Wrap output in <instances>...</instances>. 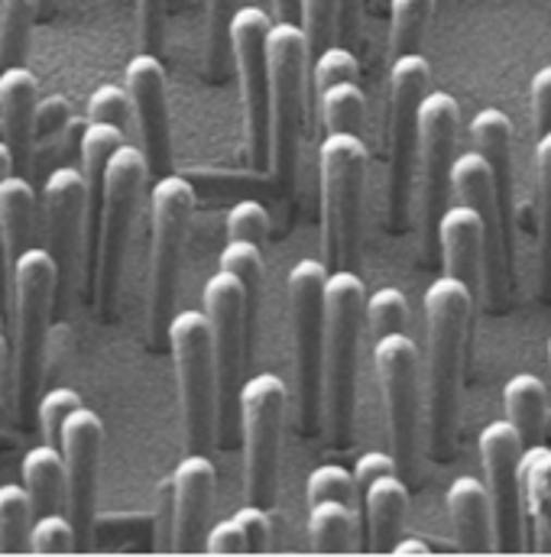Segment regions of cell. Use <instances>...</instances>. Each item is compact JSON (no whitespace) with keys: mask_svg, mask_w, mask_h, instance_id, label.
Returning a JSON list of instances; mask_svg holds the SVG:
<instances>
[{"mask_svg":"<svg viewBox=\"0 0 551 557\" xmlns=\"http://www.w3.org/2000/svg\"><path fill=\"white\" fill-rule=\"evenodd\" d=\"M134 117V101L131 91L121 85H98L88 98V121H105V124H118L127 127Z\"/></svg>","mask_w":551,"mask_h":557,"instance_id":"obj_44","label":"cell"},{"mask_svg":"<svg viewBox=\"0 0 551 557\" xmlns=\"http://www.w3.org/2000/svg\"><path fill=\"white\" fill-rule=\"evenodd\" d=\"M477 295L454 276L434 278L425 292L428 350H425V431L434 460L454 457L461 373L474 334Z\"/></svg>","mask_w":551,"mask_h":557,"instance_id":"obj_1","label":"cell"},{"mask_svg":"<svg viewBox=\"0 0 551 557\" xmlns=\"http://www.w3.org/2000/svg\"><path fill=\"white\" fill-rule=\"evenodd\" d=\"M438 253L444 273L461 278L477 301L487 298V224L474 205H451L438 224Z\"/></svg>","mask_w":551,"mask_h":557,"instance_id":"obj_22","label":"cell"},{"mask_svg":"<svg viewBox=\"0 0 551 557\" xmlns=\"http://www.w3.org/2000/svg\"><path fill=\"white\" fill-rule=\"evenodd\" d=\"M39 104V78L26 65L0 69V131L13 152V169L20 175L33 165V124Z\"/></svg>","mask_w":551,"mask_h":557,"instance_id":"obj_23","label":"cell"},{"mask_svg":"<svg viewBox=\"0 0 551 557\" xmlns=\"http://www.w3.org/2000/svg\"><path fill=\"white\" fill-rule=\"evenodd\" d=\"M172 529H175V490L172 476H166L156 490V545L172 552Z\"/></svg>","mask_w":551,"mask_h":557,"instance_id":"obj_50","label":"cell"},{"mask_svg":"<svg viewBox=\"0 0 551 557\" xmlns=\"http://www.w3.org/2000/svg\"><path fill=\"white\" fill-rule=\"evenodd\" d=\"M13 169V152L10 146L0 139V178H7ZM7 282H10V257H7V244H3V231H0V301L7 298Z\"/></svg>","mask_w":551,"mask_h":557,"instance_id":"obj_53","label":"cell"},{"mask_svg":"<svg viewBox=\"0 0 551 557\" xmlns=\"http://www.w3.org/2000/svg\"><path fill=\"white\" fill-rule=\"evenodd\" d=\"M69 121H72V108H69V101L62 95L39 98V104H36V124H33V143L46 146V143L59 139L65 134Z\"/></svg>","mask_w":551,"mask_h":557,"instance_id":"obj_45","label":"cell"},{"mask_svg":"<svg viewBox=\"0 0 551 557\" xmlns=\"http://www.w3.org/2000/svg\"><path fill=\"white\" fill-rule=\"evenodd\" d=\"M149 162L146 152L124 143L108 169H105V185H101V211H98V231H95V244L88 250L91 257V273L88 285L95 295L98 311L108 318L118 305V292H121V278H124V263H127V247H131V234H134V221H137V208L146 191V178H149Z\"/></svg>","mask_w":551,"mask_h":557,"instance_id":"obj_4","label":"cell"},{"mask_svg":"<svg viewBox=\"0 0 551 557\" xmlns=\"http://www.w3.org/2000/svg\"><path fill=\"white\" fill-rule=\"evenodd\" d=\"M431 16L434 0H390V62L409 52H421Z\"/></svg>","mask_w":551,"mask_h":557,"instance_id":"obj_32","label":"cell"},{"mask_svg":"<svg viewBox=\"0 0 551 557\" xmlns=\"http://www.w3.org/2000/svg\"><path fill=\"white\" fill-rule=\"evenodd\" d=\"M270 29L273 20L260 7H237L231 20V55L244 104V149L250 169H270Z\"/></svg>","mask_w":551,"mask_h":557,"instance_id":"obj_13","label":"cell"},{"mask_svg":"<svg viewBox=\"0 0 551 557\" xmlns=\"http://www.w3.org/2000/svg\"><path fill=\"white\" fill-rule=\"evenodd\" d=\"M78 406H85V403H82V396H78L75 389H69V386L49 389L46 396H39V406H36V424H39L42 441L59 444L65 418L72 416Z\"/></svg>","mask_w":551,"mask_h":557,"instance_id":"obj_42","label":"cell"},{"mask_svg":"<svg viewBox=\"0 0 551 557\" xmlns=\"http://www.w3.org/2000/svg\"><path fill=\"white\" fill-rule=\"evenodd\" d=\"M367 321V288L354 270H331L325 285V367H321V431L334 447L354 437L357 360Z\"/></svg>","mask_w":551,"mask_h":557,"instance_id":"obj_3","label":"cell"},{"mask_svg":"<svg viewBox=\"0 0 551 557\" xmlns=\"http://www.w3.org/2000/svg\"><path fill=\"white\" fill-rule=\"evenodd\" d=\"M59 288V263L46 247H29L10 260L7 311H10V376L16 424L26 428L39 406V383L46 363L49 318Z\"/></svg>","mask_w":551,"mask_h":557,"instance_id":"obj_2","label":"cell"},{"mask_svg":"<svg viewBox=\"0 0 551 557\" xmlns=\"http://www.w3.org/2000/svg\"><path fill=\"white\" fill-rule=\"evenodd\" d=\"M42 224L46 250L59 263V282L82 273V253L88 247V182L82 169L59 165L42 182Z\"/></svg>","mask_w":551,"mask_h":557,"instance_id":"obj_17","label":"cell"},{"mask_svg":"<svg viewBox=\"0 0 551 557\" xmlns=\"http://www.w3.org/2000/svg\"><path fill=\"white\" fill-rule=\"evenodd\" d=\"M360 529H364V548L377 555H393V545L403 535L406 512H409V490L403 473H390L374 480L360 493Z\"/></svg>","mask_w":551,"mask_h":557,"instance_id":"obj_24","label":"cell"},{"mask_svg":"<svg viewBox=\"0 0 551 557\" xmlns=\"http://www.w3.org/2000/svg\"><path fill=\"white\" fill-rule=\"evenodd\" d=\"M205 314L211 321L215 367H218V444L234 447L241 431V389H244V350H247V292L241 278L218 270L201 292Z\"/></svg>","mask_w":551,"mask_h":557,"instance_id":"obj_10","label":"cell"},{"mask_svg":"<svg viewBox=\"0 0 551 557\" xmlns=\"http://www.w3.org/2000/svg\"><path fill=\"white\" fill-rule=\"evenodd\" d=\"M523 454H526V441L510 418H497L480 431V460L487 476L483 483L493 499L497 552L523 548V529H526Z\"/></svg>","mask_w":551,"mask_h":557,"instance_id":"obj_16","label":"cell"},{"mask_svg":"<svg viewBox=\"0 0 551 557\" xmlns=\"http://www.w3.org/2000/svg\"><path fill=\"white\" fill-rule=\"evenodd\" d=\"M221 270H228L231 276L241 278V285L247 292V314H250V324H254L257 311H260V298H264V273H267L260 244L228 240V247L221 250Z\"/></svg>","mask_w":551,"mask_h":557,"instance_id":"obj_34","label":"cell"},{"mask_svg":"<svg viewBox=\"0 0 551 557\" xmlns=\"http://www.w3.org/2000/svg\"><path fill=\"white\" fill-rule=\"evenodd\" d=\"M367 143L360 134H328L318 146L321 182V253L328 270L360 267L364 191H367Z\"/></svg>","mask_w":551,"mask_h":557,"instance_id":"obj_5","label":"cell"},{"mask_svg":"<svg viewBox=\"0 0 551 557\" xmlns=\"http://www.w3.org/2000/svg\"><path fill=\"white\" fill-rule=\"evenodd\" d=\"M444 506L461 552H497L493 499L483 480L454 476L444 490Z\"/></svg>","mask_w":551,"mask_h":557,"instance_id":"obj_25","label":"cell"},{"mask_svg":"<svg viewBox=\"0 0 551 557\" xmlns=\"http://www.w3.org/2000/svg\"><path fill=\"white\" fill-rule=\"evenodd\" d=\"M231 519L241 525V532H244V539H247V548H250V552H267V548H270L273 519H270L267 506L247 503V506H241Z\"/></svg>","mask_w":551,"mask_h":557,"instance_id":"obj_47","label":"cell"},{"mask_svg":"<svg viewBox=\"0 0 551 557\" xmlns=\"http://www.w3.org/2000/svg\"><path fill=\"white\" fill-rule=\"evenodd\" d=\"M78 529L69 519V512H42L33 519L29 529V552L33 555H65L78 548Z\"/></svg>","mask_w":551,"mask_h":557,"instance_id":"obj_38","label":"cell"},{"mask_svg":"<svg viewBox=\"0 0 551 557\" xmlns=\"http://www.w3.org/2000/svg\"><path fill=\"white\" fill-rule=\"evenodd\" d=\"M205 552H208V555H244V552H250V548H247V539H244L241 525H237L234 519H224V522H218V525L208 529V535H205Z\"/></svg>","mask_w":551,"mask_h":557,"instance_id":"obj_51","label":"cell"},{"mask_svg":"<svg viewBox=\"0 0 551 557\" xmlns=\"http://www.w3.org/2000/svg\"><path fill=\"white\" fill-rule=\"evenodd\" d=\"M318 111H321L328 134H360L364 117H367V98H364L360 82L331 85L318 98Z\"/></svg>","mask_w":551,"mask_h":557,"instance_id":"obj_33","label":"cell"},{"mask_svg":"<svg viewBox=\"0 0 551 557\" xmlns=\"http://www.w3.org/2000/svg\"><path fill=\"white\" fill-rule=\"evenodd\" d=\"M503 406H506V418L523 434L526 447L542 444V431L549 418V389L536 373H516L503 389Z\"/></svg>","mask_w":551,"mask_h":557,"instance_id":"obj_29","label":"cell"},{"mask_svg":"<svg viewBox=\"0 0 551 557\" xmlns=\"http://www.w3.org/2000/svg\"><path fill=\"white\" fill-rule=\"evenodd\" d=\"M195 211V188L188 178L166 172L149 191V278H146V334L159 347L169 341V324L175 318L179 267L188 237V221Z\"/></svg>","mask_w":551,"mask_h":557,"instance_id":"obj_6","label":"cell"},{"mask_svg":"<svg viewBox=\"0 0 551 557\" xmlns=\"http://www.w3.org/2000/svg\"><path fill=\"white\" fill-rule=\"evenodd\" d=\"M3 363H7V334L0 327V383H3Z\"/></svg>","mask_w":551,"mask_h":557,"instance_id":"obj_57","label":"cell"},{"mask_svg":"<svg viewBox=\"0 0 551 557\" xmlns=\"http://www.w3.org/2000/svg\"><path fill=\"white\" fill-rule=\"evenodd\" d=\"M431 85L421 52L390 62V227L403 234L413 221L418 169V111Z\"/></svg>","mask_w":551,"mask_h":557,"instance_id":"obj_12","label":"cell"},{"mask_svg":"<svg viewBox=\"0 0 551 557\" xmlns=\"http://www.w3.org/2000/svg\"><path fill=\"white\" fill-rule=\"evenodd\" d=\"M360 13H364V0H344L341 3V26H338V33H341V42L344 46H351L357 39Z\"/></svg>","mask_w":551,"mask_h":557,"instance_id":"obj_54","label":"cell"},{"mask_svg":"<svg viewBox=\"0 0 551 557\" xmlns=\"http://www.w3.org/2000/svg\"><path fill=\"white\" fill-rule=\"evenodd\" d=\"M532 114H536V134L551 131V65L539 69L532 78Z\"/></svg>","mask_w":551,"mask_h":557,"instance_id":"obj_52","label":"cell"},{"mask_svg":"<svg viewBox=\"0 0 551 557\" xmlns=\"http://www.w3.org/2000/svg\"><path fill=\"white\" fill-rule=\"evenodd\" d=\"M341 82H360V62L351 52V46H344V42L328 46L321 55L311 59V88H315L318 98L331 85H341Z\"/></svg>","mask_w":551,"mask_h":557,"instance_id":"obj_40","label":"cell"},{"mask_svg":"<svg viewBox=\"0 0 551 557\" xmlns=\"http://www.w3.org/2000/svg\"><path fill=\"white\" fill-rule=\"evenodd\" d=\"M374 363L380 373L390 454L400 463L403 476L418 470V424L425 412V373L418 360V347L406 331L387 334L377 341Z\"/></svg>","mask_w":551,"mask_h":557,"instance_id":"obj_14","label":"cell"},{"mask_svg":"<svg viewBox=\"0 0 551 557\" xmlns=\"http://www.w3.org/2000/svg\"><path fill=\"white\" fill-rule=\"evenodd\" d=\"M224 227H228V240H250V244H264L267 234H270V211L254 201V198H244L237 205H231L228 218H224Z\"/></svg>","mask_w":551,"mask_h":557,"instance_id":"obj_43","label":"cell"},{"mask_svg":"<svg viewBox=\"0 0 551 557\" xmlns=\"http://www.w3.org/2000/svg\"><path fill=\"white\" fill-rule=\"evenodd\" d=\"M341 3L344 0H302L298 26L305 29L311 59L321 55L328 46H334L338 26H341Z\"/></svg>","mask_w":551,"mask_h":557,"instance_id":"obj_37","label":"cell"},{"mask_svg":"<svg viewBox=\"0 0 551 557\" xmlns=\"http://www.w3.org/2000/svg\"><path fill=\"white\" fill-rule=\"evenodd\" d=\"M523 499L532 552L551 555V447L532 444L523 454Z\"/></svg>","mask_w":551,"mask_h":557,"instance_id":"obj_26","label":"cell"},{"mask_svg":"<svg viewBox=\"0 0 551 557\" xmlns=\"http://www.w3.org/2000/svg\"><path fill=\"white\" fill-rule=\"evenodd\" d=\"M354 539V506L338 499H321L308 506V542L321 555L351 552Z\"/></svg>","mask_w":551,"mask_h":557,"instance_id":"obj_30","label":"cell"},{"mask_svg":"<svg viewBox=\"0 0 551 557\" xmlns=\"http://www.w3.org/2000/svg\"><path fill=\"white\" fill-rule=\"evenodd\" d=\"M23 486L33 499L36 516L42 512H59L65 506V493H69V476H65V457L59 444H36L26 450L23 457Z\"/></svg>","mask_w":551,"mask_h":557,"instance_id":"obj_27","label":"cell"},{"mask_svg":"<svg viewBox=\"0 0 551 557\" xmlns=\"http://www.w3.org/2000/svg\"><path fill=\"white\" fill-rule=\"evenodd\" d=\"M0 327H7V321H3V311H0Z\"/></svg>","mask_w":551,"mask_h":557,"instance_id":"obj_58","label":"cell"},{"mask_svg":"<svg viewBox=\"0 0 551 557\" xmlns=\"http://www.w3.org/2000/svg\"><path fill=\"white\" fill-rule=\"evenodd\" d=\"M270 172L282 191L295 188L302 139H305V98H308V39L298 23H273L270 29Z\"/></svg>","mask_w":551,"mask_h":557,"instance_id":"obj_7","label":"cell"},{"mask_svg":"<svg viewBox=\"0 0 551 557\" xmlns=\"http://www.w3.org/2000/svg\"><path fill=\"white\" fill-rule=\"evenodd\" d=\"M139 42L146 52H159L166 33V0H137Z\"/></svg>","mask_w":551,"mask_h":557,"instance_id":"obj_48","label":"cell"},{"mask_svg":"<svg viewBox=\"0 0 551 557\" xmlns=\"http://www.w3.org/2000/svg\"><path fill=\"white\" fill-rule=\"evenodd\" d=\"M218 470L208 454L188 450L172 470L175 490V529H172V552H205L208 535V512L215 503Z\"/></svg>","mask_w":551,"mask_h":557,"instance_id":"obj_21","label":"cell"},{"mask_svg":"<svg viewBox=\"0 0 551 557\" xmlns=\"http://www.w3.org/2000/svg\"><path fill=\"white\" fill-rule=\"evenodd\" d=\"M36 509L23 483H3L0 486V555L29 552V529H33Z\"/></svg>","mask_w":551,"mask_h":557,"instance_id":"obj_31","label":"cell"},{"mask_svg":"<svg viewBox=\"0 0 551 557\" xmlns=\"http://www.w3.org/2000/svg\"><path fill=\"white\" fill-rule=\"evenodd\" d=\"M36 208H39V198L26 175L10 172L7 178H0V231H3L10 260H16L23 250H29Z\"/></svg>","mask_w":551,"mask_h":557,"instance_id":"obj_28","label":"cell"},{"mask_svg":"<svg viewBox=\"0 0 551 557\" xmlns=\"http://www.w3.org/2000/svg\"><path fill=\"white\" fill-rule=\"evenodd\" d=\"M474 149H480L493 169L500 227H503V257L506 270L516 278V195H513V121L500 108H483L470 121Z\"/></svg>","mask_w":551,"mask_h":557,"instance_id":"obj_20","label":"cell"},{"mask_svg":"<svg viewBox=\"0 0 551 557\" xmlns=\"http://www.w3.org/2000/svg\"><path fill=\"white\" fill-rule=\"evenodd\" d=\"M305 496H308V506H311V503H321V499H338V503L354 506V503H357V480H354V470H344L341 463H321V467H315V470L308 473Z\"/></svg>","mask_w":551,"mask_h":557,"instance_id":"obj_41","label":"cell"},{"mask_svg":"<svg viewBox=\"0 0 551 557\" xmlns=\"http://www.w3.org/2000/svg\"><path fill=\"white\" fill-rule=\"evenodd\" d=\"M536 169H539V218H542V257L546 270L551 260V131L536 143Z\"/></svg>","mask_w":551,"mask_h":557,"instance_id":"obj_46","label":"cell"},{"mask_svg":"<svg viewBox=\"0 0 551 557\" xmlns=\"http://www.w3.org/2000/svg\"><path fill=\"white\" fill-rule=\"evenodd\" d=\"M393 555H428V545L421 539H403L393 545Z\"/></svg>","mask_w":551,"mask_h":557,"instance_id":"obj_56","label":"cell"},{"mask_svg":"<svg viewBox=\"0 0 551 557\" xmlns=\"http://www.w3.org/2000/svg\"><path fill=\"white\" fill-rule=\"evenodd\" d=\"M237 13V0H208L205 13V55H208V75L221 82L228 69L234 65L231 55V20Z\"/></svg>","mask_w":551,"mask_h":557,"instance_id":"obj_35","label":"cell"},{"mask_svg":"<svg viewBox=\"0 0 551 557\" xmlns=\"http://www.w3.org/2000/svg\"><path fill=\"white\" fill-rule=\"evenodd\" d=\"M36 10H39V0H3V7H0V65H23Z\"/></svg>","mask_w":551,"mask_h":557,"instance_id":"obj_36","label":"cell"},{"mask_svg":"<svg viewBox=\"0 0 551 557\" xmlns=\"http://www.w3.org/2000/svg\"><path fill=\"white\" fill-rule=\"evenodd\" d=\"M124 88L134 101V121L139 131V149L146 152L149 172L159 178L172 169V127H169V95L166 69L156 52H139L127 62Z\"/></svg>","mask_w":551,"mask_h":557,"instance_id":"obj_19","label":"cell"},{"mask_svg":"<svg viewBox=\"0 0 551 557\" xmlns=\"http://www.w3.org/2000/svg\"><path fill=\"white\" fill-rule=\"evenodd\" d=\"M276 23H298L302 16V0H273Z\"/></svg>","mask_w":551,"mask_h":557,"instance_id":"obj_55","label":"cell"},{"mask_svg":"<svg viewBox=\"0 0 551 557\" xmlns=\"http://www.w3.org/2000/svg\"><path fill=\"white\" fill-rule=\"evenodd\" d=\"M549 367H551V337H549Z\"/></svg>","mask_w":551,"mask_h":557,"instance_id":"obj_59","label":"cell"},{"mask_svg":"<svg viewBox=\"0 0 551 557\" xmlns=\"http://www.w3.org/2000/svg\"><path fill=\"white\" fill-rule=\"evenodd\" d=\"M406 321H409V301L400 288L383 285L374 295H367V327L377 341L406 331Z\"/></svg>","mask_w":551,"mask_h":557,"instance_id":"obj_39","label":"cell"},{"mask_svg":"<svg viewBox=\"0 0 551 557\" xmlns=\"http://www.w3.org/2000/svg\"><path fill=\"white\" fill-rule=\"evenodd\" d=\"M390 473H400V463H396V457H393V454H387V450H367V454H360V457H357V463H354L357 499H360V493H364L374 480L390 476Z\"/></svg>","mask_w":551,"mask_h":557,"instance_id":"obj_49","label":"cell"},{"mask_svg":"<svg viewBox=\"0 0 551 557\" xmlns=\"http://www.w3.org/2000/svg\"><path fill=\"white\" fill-rule=\"evenodd\" d=\"M328 263L298 260L285 276L292 367H295V418L302 434L321 431V367H325V285Z\"/></svg>","mask_w":551,"mask_h":557,"instance_id":"obj_8","label":"cell"},{"mask_svg":"<svg viewBox=\"0 0 551 557\" xmlns=\"http://www.w3.org/2000/svg\"><path fill=\"white\" fill-rule=\"evenodd\" d=\"M65 457V512L75 522L78 535L85 539L95 529V503H98V473H101V450H105V421L95 409L78 406L62 424L59 437Z\"/></svg>","mask_w":551,"mask_h":557,"instance_id":"obj_18","label":"cell"},{"mask_svg":"<svg viewBox=\"0 0 551 557\" xmlns=\"http://www.w3.org/2000/svg\"><path fill=\"white\" fill-rule=\"evenodd\" d=\"M169 350L175 363L185 447L208 454L211 444H218V367L208 314L195 308L175 311L169 324Z\"/></svg>","mask_w":551,"mask_h":557,"instance_id":"obj_9","label":"cell"},{"mask_svg":"<svg viewBox=\"0 0 551 557\" xmlns=\"http://www.w3.org/2000/svg\"><path fill=\"white\" fill-rule=\"evenodd\" d=\"M289 389L276 373L250 376L241 389V434H244V496L257 506H273L282 428Z\"/></svg>","mask_w":551,"mask_h":557,"instance_id":"obj_15","label":"cell"},{"mask_svg":"<svg viewBox=\"0 0 551 557\" xmlns=\"http://www.w3.org/2000/svg\"><path fill=\"white\" fill-rule=\"evenodd\" d=\"M418 169H415V227L421 257L434 260L438 253V224L444 214V191L451 188L454 143L461 131V108L444 91H428L418 111Z\"/></svg>","mask_w":551,"mask_h":557,"instance_id":"obj_11","label":"cell"}]
</instances>
